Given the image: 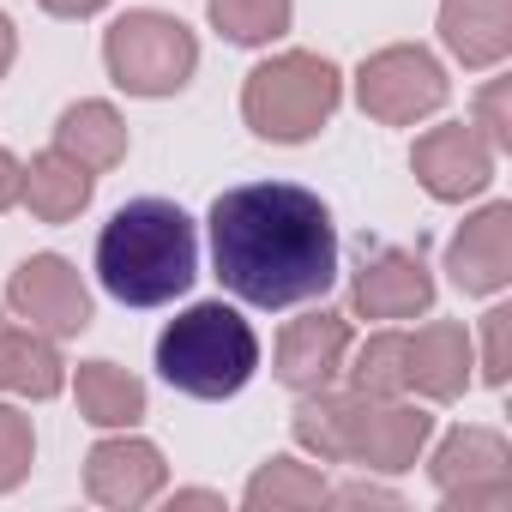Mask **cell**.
<instances>
[{"mask_svg": "<svg viewBox=\"0 0 512 512\" xmlns=\"http://www.w3.org/2000/svg\"><path fill=\"white\" fill-rule=\"evenodd\" d=\"M211 266L247 308H296L332 290L338 229L320 193L296 181H247L211 205Z\"/></svg>", "mask_w": 512, "mask_h": 512, "instance_id": "cell-1", "label": "cell"}, {"mask_svg": "<svg viewBox=\"0 0 512 512\" xmlns=\"http://www.w3.org/2000/svg\"><path fill=\"white\" fill-rule=\"evenodd\" d=\"M97 278L127 308H163L199 278V229L169 199L121 205L97 235Z\"/></svg>", "mask_w": 512, "mask_h": 512, "instance_id": "cell-2", "label": "cell"}, {"mask_svg": "<svg viewBox=\"0 0 512 512\" xmlns=\"http://www.w3.org/2000/svg\"><path fill=\"white\" fill-rule=\"evenodd\" d=\"M253 368H260V338H253V326L235 308H223V302L187 308L157 338V374L175 392L205 398V404L235 398L253 380Z\"/></svg>", "mask_w": 512, "mask_h": 512, "instance_id": "cell-3", "label": "cell"}, {"mask_svg": "<svg viewBox=\"0 0 512 512\" xmlns=\"http://www.w3.org/2000/svg\"><path fill=\"white\" fill-rule=\"evenodd\" d=\"M344 103V79L326 55H308V49H290V55H272L266 67H253L247 85H241V115L247 127L272 139V145H302L314 139Z\"/></svg>", "mask_w": 512, "mask_h": 512, "instance_id": "cell-4", "label": "cell"}, {"mask_svg": "<svg viewBox=\"0 0 512 512\" xmlns=\"http://www.w3.org/2000/svg\"><path fill=\"white\" fill-rule=\"evenodd\" d=\"M103 61H109V79L133 97H175L193 67H199V43L181 19L169 13H121L103 37Z\"/></svg>", "mask_w": 512, "mask_h": 512, "instance_id": "cell-5", "label": "cell"}, {"mask_svg": "<svg viewBox=\"0 0 512 512\" xmlns=\"http://www.w3.org/2000/svg\"><path fill=\"white\" fill-rule=\"evenodd\" d=\"M356 103H362V115H374L380 127H416L422 115H434V109L446 103V73H440V61H434L428 49L398 43V49H380V55L362 61V73H356Z\"/></svg>", "mask_w": 512, "mask_h": 512, "instance_id": "cell-6", "label": "cell"}, {"mask_svg": "<svg viewBox=\"0 0 512 512\" xmlns=\"http://www.w3.org/2000/svg\"><path fill=\"white\" fill-rule=\"evenodd\" d=\"M434 434V416L416 410V404H398V398H362L350 404V422H344V464H368V470H410L422 458Z\"/></svg>", "mask_w": 512, "mask_h": 512, "instance_id": "cell-7", "label": "cell"}, {"mask_svg": "<svg viewBox=\"0 0 512 512\" xmlns=\"http://www.w3.org/2000/svg\"><path fill=\"white\" fill-rule=\"evenodd\" d=\"M7 302L43 338H79L91 326V290L79 284V272L61 260V253H31L7 284Z\"/></svg>", "mask_w": 512, "mask_h": 512, "instance_id": "cell-8", "label": "cell"}, {"mask_svg": "<svg viewBox=\"0 0 512 512\" xmlns=\"http://www.w3.org/2000/svg\"><path fill=\"white\" fill-rule=\"evenodd\" d=\"M350 308L362 320H416L434 308V272L416 247H380L374 260H362L350 284Z\"/></svg>", "mask_w": 512, "mask_h": 512, "instance_id": "cell-9", "label": "cell"}, {"mask_svg": "<svg viewBox=\"0 0 512 512\" xmlns=\"http://www.w3.org/2000/svg\"><path fill=\"white\" fill-rule=\"evenodd\" d=\"M410 169L434 199H470V193H482L494 181V145L464 121L428 127L416 139V151H410Z\"/></svg>", "mask_w": 512, "mask_h": 512, "instance_id": "cell-10", "label": "cell"}, {"mask_svg": "<svg viewBox=\"0 0 512 512\" xmlns=\"http://www.w3.org/2000/svg\"><path fill=\"white\" fill-rule=\"evenodd\" d=\"M163 482H169V464L151 440H103L85 458V494L97 506H115V512L151 506L163 494Z\"/></svg>", "mask_w": 512, "mask_h": 512, "instance_id": "cell-11", "label": "cell"}, {"mask_svg": "<svg viewBox=\"0 0 512 512\" xmlns=\"http://www.w3.org/2000/svg\"><path fill=\"white\" fill-rule=\"evenodd\" d=\"M446 272L464 296H494L512 284V205H482L446 247Z\"/></svg>", "mask_w": 512, "mask_h": 512, "instance_id": "cell-12", "label": "cell"}, {"mask_svg": "<svg viewBox=\"0 0 512 512\" xmlns=\"http://www.w3.org/2000/svg\"><path fill=\"white\" fill-rule=\"evenodd\" d=\"M350 362V320L344 314H302L278 338V380L290 392H320Z\"/></svg>", "mask_w": 512, "mask_h": 512, "instance_id": "cell-13", "label": "cell"}, {"mask_svg": "<svg viewBox=\"0 0 512 512\" xmlns=\"http://www.w3.org/2000/svg\"><path fill=\"white\" fill-rule=\"evenodd\" d=\"M404 386H416L434 404H452L470 386V332L458 320H434L416 338H404Z\"/></svg>", "mask_w": 512, "mask_h": 512, "instance_id": "cell-14", "label": "cell"}, {"mask_svg": "<svg viewBox=\"0 0 512 512\" xmlns=\"http://www.w3.org/2000/svg\"><path fill=\"white\" fill-rule=\"evenodd\" d=\"M440 43L464 67H494L512 55V0H446Z\"/></svg>", "mask_w": 512, "mask_h": 512, "instance_id": "cell-15", "label": "cell"}, {"mask_svg": "<svg viewBox=\"0 0 512 512\" xmlns=\"http://www.w3.org/2000/svg\"><path fill=\"white\" fill-rule=\"evenodd\" d=\"M91 187H97V175H91L85 163H73V157L55 145V151H37V157L25 163L19 199L31 205V217H43V223H67V217H79V211L91 205Z\"/></svg>", "mask_w": 512, "mask_h": 512, "instance_id": "cell-16", "label": "cell"}, {"mask_svg": "<svg viewBox=\"0 0 512 512\" xmlns=\"http://www.w3.org/2000/svg\"><path fill=\"white\" fill-rule=\"evenodd\" d=\"M55 145H61L73 163H85L91 175H103V169L127 163V121H121L109 103H73V109L55 121Z\"/></svg>", "mask_w": 512, "mask_h": 512, "instance_id": "cell-17", "label": "cell"}, {"mask_svg": "<svg viewBox=\"0 0 512 512\" xmlns=\"http://www.w3.org/2000/svg\"><path fill=\"white\" fill-rule=\"evenodd\" d=\"M67 386L55 338L31 332V326H7L0 320V392H25V398H55Z\"/></svg>", "mask_w": 512, "mask_h": 512, "instance_id": "cell-18", "label": "cell"}, {"mask_svg": "<svg viewBox=\"0 0 512 512\" xmlns=\"http://www.w3.org/2000/svg\"><path fill=\"white\" fill-rule=\"evenodd\" d=\"M506 464H512V446H506L494 428H452V434L434 446L428 476H434V482H440V494H446V488H458V482L506 476Z\"/></svg>", "mask_w": 512, "mask_h": 512, "instance_id": "cell-19", "label": "cell"}, {"mask_svg": "<svg viewBox=\"0 0 512 512\" xmlns=\"http://www.w3.org/2000/svg\"><path fill=\"white\" fill-rule=\"evenodd\" d=\"M73 392H79L85 422H97V428H133L145 416V386L115 362H85Z\"/></svg>", "mask_w": 512, "mask_h": 512, "instance_id": "cell-20", "label": "cell"}, {"mask_svg": "<svg viewBox=\"0 0 512 512\" xmlns=\"http://www.w3.org/2000/svg\"><path fill=\"white\" fill-rule=\"evenodd\" d=\"M326 494L332 488L320 482V470H308L296 458H272L247 482V506L253 512H308V506H326Z\"/></svg>", "mask_w": 512, "mask_h": 512, "instance_id": "cell-21", "label": "cell"}, {"mask_svg": "<svg viewBox=\"0 0 512 512\" xmlns=\"http://www.w3.org/2000/svg\"><path fill=\"white\" fill-rule=\"evenodd\" d=\"M205 13H211V25H217L229 43L260 49V43H272V37L290 31L296 0H205Z\"/></svg>", "mask_w": 512, "mask_h": 512, "instance_id": "cell-22", "label": "cell"}, {"mask_svg": "<svg viewBox=\"0 0 512 512\" xmlns=\"http://www.w3.org/2000/svg\"><path fill=\"white\" fill-rule=\"evenodd\" d=\"M350 404H356V392H350V398L332 392V386L302 392V404H296V440H302L308 452H320L326 464H344V422H350Z\"/></svg>", "mask_w": 512, "mask_h": 512, "instance_id": "cell-23", "label": "cell"}, {"mask_svg": "<svg viewBox=\"0 0 512 512\" xmlns=\"http://www.w3.org/2000/svg\"><path fill=\"white\" fill-rule=\"evenodd\" d=\"M350 386H356L362 398H398V392H410V386H404V332L368 338V344L356 350V362H350Z\"/></svg>", "mask_w": 512, "mask_h": 512, "instance_id": "cell-24", "label": "cell"}, {"mask_svg": "<svg viewBox=\"0 0 512 512\" xmlns=\"http://www.w3.org/2000/svg\"><path fill=\"white\" fill-rule=\"evenodd\" d=\"M31 452H37V434H31V416L0 404V494L19 488L25 470H31Z\"/></svg>", "mask_w": 512, "mask_h": 512, "instance_id": "cell-25", "label": "cell"}, {"mask_svg": "<svg viewBox=\"0 0 512 512\" xmlns=\"http://www.w3.org/2000/svg\"><path fill=\"white\" fill-rule=\"evenodd\" d=\"M482 380L488 386L512 380V308L482 314Z\"/></svg>", "mask_w": 512, "mask_h": 512, "instance_id": "cell-26", "label": "cell"}, {"mask_svg": "<svg viewBox=\"0 0 512 512\" xmlns=\"http://www.w3.org/2000/svg\"><path fill=\"white\" fill-rule=\"evenodd\" d=\"M452 512H482V506H512V476H482V482H458L446 488Z\"/></svg>", "mask_w": 512, "mask_h": 512, "instance_id": "cell-27", "label": "cell"}, {"mask_svg": "<svg viewBox=\"0 0 512 512\" xmlns=\"http://www.w3.org/2000/svg\"><path fill=\"white\" fill-rule=\"evenodd\" d=\"M476 121H482V139H488L494 151L512 145V127H506V79L482 85V97H476Z\"/></svg>", "mask_w": 512, "mask_h": 512, "instance_id": "cell-28", "label": "cell"}, {"mask_svg": "<svg viewBox=\"0 0 512 512\" xmlns=\"http://www.w3.org/2000/svg\"><path fill=\"white\" fill-rule=\"evenodd\" d=\"M19 181H25V163L0 145V211H13L19 205Z\"/></svg>", "mask_w": 512, "mask_h": 512, "instance_id": "cell-29", "label": "cell"}, {"mask_svg": "<svg viewBox=\"0 0 512 512\" xmlns=\"http://www.w3.org/2000/svg\"><path fill=\"white\" fill-rule=\"evenodd\" d=\"M326 500H338V506H398V494L368 488V482H350V488H338V494H326Z\"/></svg>", "mask_w": 512, "mask_h": 512, "instance_id": "cell-30", "label": "cell"}, {"mask_svg": "<svg viewBox=\"0 0 512 512\" xmlns=\"http://www.w3.org/2000/svg\"><path fill=\"white\" fill-rule=\"evenodd\" d=\"M43 13H55V19H91V13H103L109 0H37Z\"/></svg>", "mask_w": 512, "mask_h": 512, "instance_id": "cell-31", "label": "cell"}, {"mask_svg": "<svg viewBox=\"0 0 512 512\" xmlns=\"http://www.w3.org/2000/svg\"><path fill=\"white\" fill-rule=\"evenodd\" d=\"M13 55H19V31H13V19H7V13H0V79H7Z\"/></svg>", "mask_w": 512, "mask_h": 512, "instance_id": "cell-32", "label": "cell"}, {"mask_svg": "<svg viewBox=\"0 0 512 512\" xmlns=\"http://www.w3.org/2000/svg\"><path fill=\"white\" fill-rule=\"evenodd\" d=\"M175 506H223V494H211V488H187V494H175Z\"/></svg>", "mask_w": 512, "mask_h": 512, "instance_id": "cell-33", "label": "cell"}]
</instances>
